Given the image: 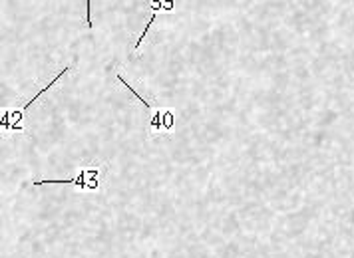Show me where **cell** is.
Segmentation results:
<instances>
[{
    "instance_id": "1",
    "label": "cell",
    "mask_w": 354,
    "mask_h": 258,
    "mask_svg": "<svg viewBox=\"0 0 354 258\" xmlns=\"http://www.w3.org/2000/svg\"><path fill=\"white\" fill-rule=\"evenodd\" d=\"M70 70H72V66H66L64 70L58 71L56 78H52V80L48 82L46 86H44L38 94L34 95V97H30V99L24 103L22 107H16V109H4L2 116H0V127H2L4 131H24V118L28 116V109H30V107H32V105H34L42 95L48 94V92H50V90H52V88H54V86H56V84H58V82H60V80H62V78H64Z\"/></svg>"
},
{
    "instance_id": "6",
    "label": "cell",
    "mask_w": 354,
    "mask_h": 258,
    "mask_svg": "<svg viewBox=\"0 0 354 258\" xmlns=\"http://www.w3.org/2000/svg\"><path fill=\"white\" fill-rule=\"evenodd\" d=\"M164 10H173V0H164Z\"/></svg>"
},
{
    "instance_id": "2",
    "label": "cell",
    "mask_w": 354,
    "mask_h": 258,
    "mask_svg": "<svg viewBox=\"0 0 354 258\" xmlns=\"http://www.w3.org/2000/svg\"><path fill=\"white\" fill-rule=\"evenodd\" d=\"M106 173V167L95 165V167H82L74 177L70 179H36L32 185H72L78 191H100L102 187V177Z\"/></svg>"
},
{
    "instance_id": "5",
    "label": "cell",
    "mask_w": 354,
    "mask_h": 258,
    "mask_svg": "<svg viewBox=\"0 0 354 258\" xmlns=\"http://www.w3.org/2000/svg\"><path fill=\"white\" fill-rule=\"evenodd\" d=\"M155 18H157V16H155V12H151V18L147 20V24H145V28H143V32L140 34V36H138V40H136V44H134V52H138V50H140V46H142V42L145 40V36L149 34V28H151V24L155 22Z\"/></svg>"
},
{
    "instance_id": "3",
    "label": "cell",
    "mask_w": 354,
    "mask_h": 258,
    "mask_svg": "<svg viewBox=\"0 0 354 258\" xmlns=\"http://www.w3.org/2000/svg\"><path fill=\"white\" fill-rule=\"evenodd\" d=\"M177 123V116L175 109H166V107H155L149 119H147V129L149 133H169L175 129Z\"/></svg>"
},
{
    "instance_id": "4",
    "label": "cell",
    "mask_w": 354,
    "mask_h": 258,
    "mask_svg": "<svg viewBox=\"0 0 354 258\" xmlns=\"http://www.w3.org/2000/svg\"><path fill=\"white\" fill-rule=\"evenodd\" d=\"M116 78H118V82H119V84H121V86H123V88H125V90H127L130 94L134 95V97H136V99H138V101L142 103V105H143V107H145V109H147V112H149V114H151V112L155 109V105H153V103H151L149 99H145V97H142V94H140V92H138V90H136V88H134V86H132L130 82H125V78H123L121 73H118Z\"/></svg>"
}]
</instances>
